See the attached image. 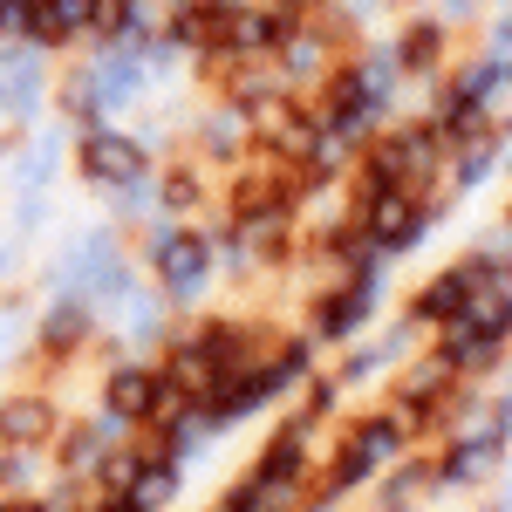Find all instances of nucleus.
<instances>
[{"instance_id": "obj_1", "label": "nucleus", "mask_w": 512, "mask_h": 512, "mask_svg": "<svg viewBox=\"0 0 512 512\" xmlns=\"http://www.w3.org/2000/svg\"><path fill=\"white\" fill-rule=\"evenodd\" d=\"M417 226H424V212H417L410 192H390V198L376 192L369 198V246H410Z\"/></svg>"}, {"instance_id": "obj_9", "label": "nucleus", "mask_w": 512, "mask_h": 512, "mask_svg": "<svg viewBox=\"0 0 512 512\" xmlns=\"http://www.w3.org/2000/svg\"><path fill=\"white\" fill-rule=\"evenodd\" d=\"M82 328H89L82 321V301H69V308H55V321H48V342H76Z\"/></svg>"}, {"instance_id": "obj_6", "label": "nucleus", "mask_w": 512, "mask_h": 512, "mask_svg": "<svg viewBox=\"0 0 512 512\" xmlns=\"http://www.w3.org/2000/svg\"><path fill=\"white\" fill-rule=\"evenodd\" d=\"M158 396H164V383L151 376V369H117V383H110V403H117V417H144Z\"/></svg>"}, {"instance_id": "obj_5", "label": "nucleus", "mask_w": 512, "mask_h": 512, "mask_svg": "<svg viewBox=\"0 0 512 512\" xmlns=\"http://www.w3.org/2000/svg\"><path fill=\"white\" fill-rule=\"evenodd\" d=\"M82 164H89V178H117V185H130V178H137V144H123V137H89Z\"/></svg>"}, {"instance_id": "obj_4", "label": "nucleus", "mask_w": 512, "mask_h": 512, "mask_svg": "<svg viewBox=\"0 0 512 512\" xmlns=\"http://www.w3.org/2000/svg\"><path fill=\"white\" fill-rule=\"evenodd\" d=\"M158 267L178 294H192L198 280H205V246L198 239H158Z\"/></svg>"}, {"instance_id": "obj_3", "label": "nucleus", "mask_w": 512, "mask_h": 512, "mask_svg": "<svg viewBox=\"0 0 512 512\" xmlns=\"http://www.w3.org/2000/svg\"><path fill=\"white\" fill-rule=\"evenodd\" d=\"M96 7H103V0H35V14H28V35H41V41L82 35V28L96 21Z\"/></svg>"}, {"instance_id": "obj_2", "label": "nucleus", "mask_w": 512, "mask_h": 512, "mask_svg": "<svg viewBox=\"0 0 512 512\" xmlns=\"http://www.w3.org/2000/svg\"><path fill=\"white\" fill-rule=\"evenodd\" d=\"M390 451H396V424H390V417L362 424V437L349 444V458H342V478H335V485H362V472H376Z\"/></svg>"}, {"instance_id": "obj_7", "label": "nucleus", "mask_w": 512, "mask_h": 512, "mask_svg": "<svg viewBox=\"0 0 512 512\" xmlns=\"http://www.w3.org/2000/svg\"><path fill=\"white\" fill-rule=\"evenodd\" d=\"M362 308H369V280H362V287H349L342 301H328V315H321V328H328V335H349L355 321H362Z\"/></svg>"}, {"instance_id": "obj_11", "label": "nucleus", "mask_w": 512, "mask_h": 512, "mask_svg": "<svg viewBox=\"0 0 512 512\" xmlns=\"http://www.w3.org/2000/svg\"><path fill=\"white\" fill-rule=\"evenodd\" d=\"M294 7H301V0H294Z\"/></svg>"}, {"instance_id": "obj_10", "label": "nucleus", "mask_w": 512, "mask_h": 512, "mask_svg": "<svg viewBox=\"0 0 512 512\" xmlns=\"http://www.w3.org/2000/svg\"><path fill=\"white\" fill-rule=\"evenodd\" d=\"M431 41H437L431 28H417V35H410V48H403V55H410V62H424V55H431Z\"/></svg>"}, {"instance_id": "obj_8", "label": "nucleus", "mask_w": 512, "mask_h": 512, "mask_svg": "<svg viewBox=\"0 0 512 512\" xmlns=\"http://www.w3.org/2000/svg\"><path fill=\"white\" fill-rule=\"evenodd\" d=\"M41 417H48L41 403H14V410L0 417V431H7V437H41Z\"/></svg>"}]
</instances>
